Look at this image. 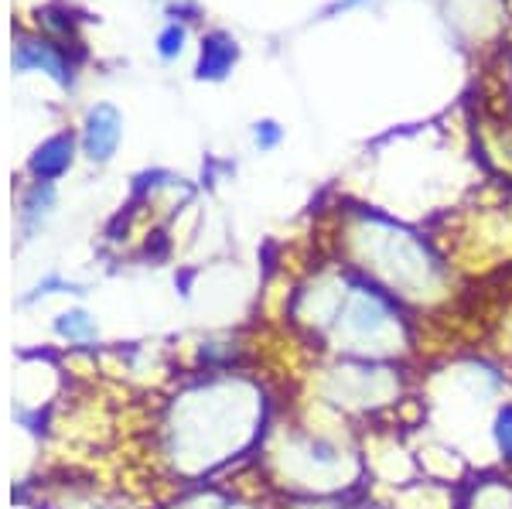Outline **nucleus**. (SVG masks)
<instances>
[{"label": "nucleus", "mask_w": 512, "mask_h": 509, "mask_svg": "<svg viewBox=\"0 0 512 509\" xmlns=\"http://www.w3.org/2000/svg\"><path fill=\"white\" fill-rule=\"evenodd\" d=\"M69 164H72V137L59 134V137H52L48 144L38 147L35 161H31V171H35L41 182H48V178H59Z\"/></svg>", "instance_id": "2"}, {"label": "nucleus", "mask_w": 512, "mask_h": 509, "mask_svg": "<svg viewBox=\"0 0 512 509\" xmlns=\"http://www.w3.org/2000/svg\"><path fill=\"white\" fill-rule=\"evenodd\" d=\"M359 4H366V0H338L332 11H352V7H359Z\"/></svg>", "instance_id": "9"}, {"label": "nucleus", "mask_w": 512, "mask_h": 509, "mask_svg": "<svg viewBox=\"0 0 512 509\" xmlns=\"http://www.w3.org/2000/svg\"><path fill=\"white\" fill-rule=\"evenodd\" d=\"M280 137H284V130H280L274 120L256 123V130H253V141H256L260 151H274V147L280 144Z\"/></svg>", "instance_id": "6"}, {"label": "nucleus", "mask_w": 512, "mask_h": 509, "mask_svg": "<svg viewBox=\"0 0 512 509\" xmlns=\"http://www.w3.org/2000/svg\"><path fill=\"white\" fill-rule=\"evenodd\" d=\"M120 144V113L113 106H96L86 120V154L93 161H106Z\"/></svg>", "instance_id": "1"}, {"label": "nucleus", "mask_w": 512, "mask_h": 509, "mask_svg": "<svg viewBox=\"0 0 512 509\" xmlns=\"http://www.w3.org/2000/svg\"><path fill=\"white\" fill-rule=\"evenodd\" d=\"M492 434H495V445H499L502 458H509V462H512V407H502L499 410Z\"/></svg>", "instance_id": "5"}, {"label": "nucleus", "mask_w": 512, "mask_h": 509, "mask_svg": "<svg viewBox=\"0 0 512 509\" xmlns=\"http://www.w3.org/2000/svg\"><path fill=\"white\" fill-rule=\"evenodd\" d=\"M236 62V45L229 38H209L202 45V62H198V76L202 79H222L229 72V65Z\"/></svg>", "instance_id": "3"}, {"label": "nucleus", "mask_w": 512, "mask_h": 509, "mask_svg": "<svg viewBox=\"0 0 512 509\" xmlns=\"http://www.w3.org/2000/svg\"><path fill=\"white\" fill-rule=\"evenodd\" d=\"M55 328H59L62 339H72V342H86L96 335V322L86 311H69V315H62L59 322H55Z\"/></svg>", "instance_id": "4"}, {"label": "nucleus", "mask_w": 512, "mask_h": 509, "mask_svg": "<svg viewBox=\"0 0 512 509\" xmlns=\"http://www.w3.org/2000/svg\"><path fill=\"white\" fill-rule=\"evenodd\" d=\"M181 41H185V28H178V24H171V28L164 31L161 41H158L164 59H175V55L181 52Z\"/></svg>", "instance_id": "8"}, {"label": "nucleus", "mask_w": 512, "mask_h": 509, "mask_svg": "<svg viewBox=\"0 0 512 509\" xmlns=\"http://www.w3.org/2000/svg\"><path fill=\"white\" fill-rule=\"evenodd\" d=\"M52 205V188L48 185H38L35 192H31V199H28V223L35 226V219L38 216H45V209Z\"/></svg>", "instance_id": "7"}]
</instances>
